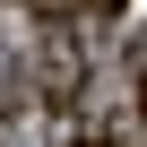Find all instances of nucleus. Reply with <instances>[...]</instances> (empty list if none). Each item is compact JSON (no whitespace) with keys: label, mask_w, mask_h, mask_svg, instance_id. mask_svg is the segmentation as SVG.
Returning a JSON list of instances; mask_svg holds the SVG:
<instances>
[{"label":"nucleus","mask_w":147,"mask_h":147,"mask_svg":"<svg viewBox=\"0 0 147 147\" xmlns=\"http://www.w3.org/2000/svg\"><path fill=\"white\" fill-rule=\"evenodd\" d=\"M138 104H147V95H138Z\"/></svg>","instance_id":"f257e3e1"}]
</instances>
